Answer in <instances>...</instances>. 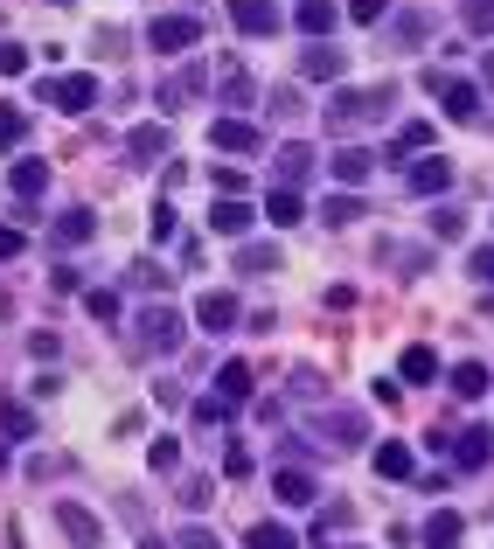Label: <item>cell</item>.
<instances>
[{"label":"cell","instance_id":"1","mask_svg":"<svg viewBox=\"0 0 494 549\" xmlns=\"http://www.w3.org/2000/svg\"><path fill=\"white\" fill-rule=\"evenodd\" d=\"M390 105H397V91H390V84H376V91H348V84H341V91L328 98V133L369 126V119H383Z\"/></svg>","mask_w":494,"mask_h":549},{"label":"cell","instance_id":"2","mask_svg":"<svg viewBox=\"0 0 494 549\" xmlns=\"http://www.w3.org/2000/svg\"><path fill=\"white\" fill-rule=\"evenodd\" d=\"M42 105H56V112H91V105H98V77H91V70H63V77L42 84Z\"/></svg>","mask_w":494,"mask_h":549},{"label":"cell","instance_id":"3","mask_svg":"<svg viewBox=\"0 0 494 549\" xmlns=\"http://www.w3.org/2000/svg\"><path fill=\"white\" fill-rule=\"evenodd\" d=\"M181 334H188V327H181L174 306H147V313H140V348H147V355H174Z\"/></svg>","mask_w":494,"mask_h":549},{"label":"cell","instance_id":"4","mask_svg":"<svg viewBox=\"0 0 494 549\" xmlns=\"http://www.w3.org/2000/svg\"><path fill=\"white\" fill-rule=\"evenodd\" d=\"M147 42H154L161 56H181V49L202 42V21H195V14H161V21L147 28Z\"/></svg>","mask_w":494,"mask_h":549},{"label":"cell","instance_id":"5","mask_svg":"<svg viewBox=\"0 0 494 549\" xmlns=\"http://www.w3.org/2000/svg\"><path fill=\"white\" fill-rule=\"evenodd\" d=\"M432 91H439V105H446L453 126H474V119H481V91H474L467 77H432Z\"/></svg>","mask_w":494,"mask_h":549},{"label":"cell","instance_id":"6","mask_svg":"<svg viewBox=\"0 0 494 549\" xmlns=\"http://www.w3.org/2000/svg\"><path fill=\"white\" fill-rule=\"evenodd\" d=\"M404 188H411V195H446V188H453V160H439V153H418V160L404 167Z\"/></svg>","mask_w":494,"mask_h":549},{"label":"cell","instance_id":"7","mask_svg":"<svg viewBox=\"0 0 494 549\" xmlns=\"http://www.w3.org/2000/svg\"><path fill=\"white\" fill-rule=\"evenodd\" d=\"M230 28H237V35H279L286 14H279L272 0H230Z\"/></svg>","mask_w":494,"mask_h":549},{"label":"cell","instance_id":"8","mask_svg":"<svg viewBox=\"0 0 494 549\" xmlns=\"http://www.w3.org/2000/svg\"><path fill=\"white\" fill-rule=\"evenodd\" d=\"M334 21H341V0H300V7H293V28L314 35V42H328Z\"/></svg>","mask_w":494,"mask_h":549},{"label":"cell","instance_id":"9","mask_svg":"<svg viewBox=\"0 0 494 549\" xmlns=\"http://www.w3.org/2000/svg\"><path fill=\"white\" fill-rule=\"evenodd\" d=\"M209 230L237 244V237L251 230V202H244V195H216V209H209Z\"/></svg>","mask_w":494,"mask_h":549},{"label":"cell","instance_id":"10","mask_svg":"<svg viewBox=\"0 0 494 549\" xmlns=\"http://www.w3.org/2000/svg\"><path fill=\"white\" fill-rule=\"evenodd\" d=\"M56 529H63L77 549H98V515H91V508H77V501H56Z\"/></svg>","mask_w":494,"mask_h":549},{"label":"cell","instance_id":"11","mask_svg":"<svg viewBox=\"0 0 494 549\" xmlns=\"http://www.w3.org/2000/svg\"><path fill=\"white\" fill-rule=\"evenodd\" d=\"M488 459H494V431L474 424V431H460V438H453V466H460V473H481Z\"/></svg>","mask_w":494,"mask_h":549},{"label":"cell","instance_id":"12","mask_svg":"<svg viewBox=\"0 0 494 549\" xmlns=\"http://www.w3.org/2000/svg\"><path fill=\"white\" fill-rule=\"evenodd\" d=\"M341 70H348V56H341L334 42H314V49L300 56V77H314V84H341Z\"/></svg>","mask_w":494,"mask_h":549},{"label":"cell","instance_id":"13","mask_svg":"<svg viewBox=\"0 0 494 549\" xmlns=\"http://www.w3.org/2000/svg\"><path fill=\"white\" fill-rule=\"evenodd\" d=\"M7 188H14L21 202H35V195L49 188V160H35V153H21V160L7 167Z\"/></svg>","mask_w":494,"mask_h":549},{"label":"cell","instance_id":"14","mask_svg":"<svg viewBox=\"0 0 494 549\" xmlns=\"http://www.w3.org/2000/svg\"><path fill=\"white\" fill-rule=\"evenodd\" d=\"M307 174H314V146L307 139H286L279 146V188H300Z\"/></svg>","mask_w":494,"mask_h":549},{"label":"cell","instance_id":"15","mask_svg":"<svg viewBox=\"0 0 494 549\" xmlns=\"http://www.w3.org/2000/svg\"><path fill=\"white\" fill-rule=\"evenodd\" d=\"M195 320H202L209 334H230V327H237V299H230V292H202V299H195Z\"/></svg>","mask_w":494,"mask_h":549},{"label":"cell","instance_id":"16","mask_svg":"<svg viewBox=\"0 0 494 549\" xmlns=\"http://www.w3.org/2000/svg\"><path fill=\"white\" fill-rule=\"evenodd\" d=\"M209 146H216V153H258V126H244V119H216V126H209Z\"/></svg>","mask_w":494,"mask_h":549},{"label":"cell","instance_id":"17","mask_svg":"<svg viewBox=\"0 0 494 549\" xmlns=\"http://www.w3.org/2000/svg\"><path fill=\"white\" fill-rule=\"evenodd\" d=\"M321 438H334V445H362V438H369V417L362 411H321Z\"/></svg>","mask_w":494,"mask_h":549},{"label":"cell","instance_id":"18","mask_svg":"<svg viewBox=\"0 0 494 549\" xmlns=\"http://www.w3.org/2000/svg\"><path fill=\"white\" fill-rule=\"evenodd\" d=\"M272 487H279V501H286V508H307V501H314V473H307V466H279V473H272Z\"/></svg>","mask_w":494,"mask_h":549},{"label":"cell","instance_id":"19","mask_svg":"<svg viewBox=\"0 0 494 549\" xmlns=\"http://www.w3.org/2000/svg\"><path fill=\"white\" fill-rule=\"evenodd\" d=\"M328 174L341 181V188H362V181L376 174V160H369L362 146H341V153H334V167H328Z\"/></svg>","mask_w":494,"mask_h":549},{"label":"cell","instance_id":"20","mask_svg":"<svg viewBox=\"0 0 494 549\" xmlns=\"http://www.w3.org/2000/svg\"><path fill=\"white\" fill-rule=\"evenodd\" d=\"M91 237H98V216H91V209H63V216H56V244H63V251H70V244H91Z\"/></svg>","mask_w":494,"mask_h":549},{"label":"cell","instance_id":"21","mask_svg":"<svg viewBox=\"0 0 494 549\" xmlns=\"http://www.w3.org/2000/svg\"><path fill=\"white\" fill-rule=\"evenodd\" d=\"M376 473H383V480H411V473H418V459H411V445H404V438H390V445H376Z\"/></svg>","mask_w":494,"mask_h":549},{"label":"cell","instance_id":"22","mask_svg":"<svg viewBox=\"0 0 494 549\" xmlns=\"http://www.w3.org/2000/svg\"><path fill=\"white\" fill-rule=\"evenodd\" d=\"M195 91H202V63H188V70H174V77H167V84H161V105H167V112H181Z\"/></svg>","mask_w":494,"mask_h":549},{"label":"cell","instance_id":"23","mask_svg":"<svg viewBox=\"0 0 494 549\" xmlns=\"http://www.w3.org/2000/svg\"><path fill=\"white\" fill-rule=\"evenodd\" d=\"M167 146H174L167 126H140V133H126V160H161Z\"/></svg>","mask_w":494,"mask_h":549},{"label":"cell","instance_id":"24","mask_svg":"<svg viewBox=\"0 0 494 549\" xmlns=\"http://www.w3.org/2000/svg\"><path fill=\"white\" fill-rule=\"evenodd\" d=\"M460 536H467V522H460L453 508H439V515L425 522V549H460Z\"/></svg>","mask_w":494,"mask_h":549},{"label":"cell","instance_id":"25","mask_svg":"<svg viewBox=\"0 0 494 549\" xmlns=\"http://www.w3.org/2000/svg\"><path fill=\"white\" fill-rule=\"evenodd\" d=\"M216 397H223V404H244V397H251V362H223V369H216Z\"/></svg>","mask_w":494,"mask_h":549},{"label":"cell","instance_id":"26","mask_svg":"<svg viewBox=\"0 0 494 549\" xmlns=\"http://www.w3.org/2000/svg\"><path fill=\"white\" fill-rule=\"evenodd\" d=\"M321 223H334V230L362 223V195H355V188H341V195H328V202H321Z\"/></svg>","mask_w":494,"mask_h":549},{"label":"cell","instance_id":"27","mask_svg":"<svg viewBox=\"0 0 494 549\" xmlns=\"http://www.w3.org/2000/svg\"><path fill=\"white\" fill-rule=\"evenodd\" d=\"M453 397H460V404H481V397H488V369H481V362H460V369H453Z\"/></svg>","mask_w":494,"mask_h":549},{"label":"cell","instance_id":"28","mask_svg":"<svg viewBox=\"0 0 494 549\" xmlns=\"http://www.w3.org/2000/svg\"><path fill=\"white\" fill-rule=\"evenodd\" d=\"M244 549H300V543H293L286 522H251V529H244Z\"/></svg>","mask_w":494,"mask_h":549},{"label":"cell","instance_id":"29","mask_svg":"<svg viewBox=\"0 0 494 549\" xmlns=\"http://www.w3.org/2000/svg\"><path fill=\"white\" fill-rule=\"evenodd\" d=\"M425 146H432V126H425V119H404V126H397V139H390V160L425 153Z\"/></svg>","mask_w":494,"mask_h":549},{"label":"cell","instance_id":"30","mask_svg":"<svg viewBox=\"0 0 494 549\" xmlns=\"http://www.w3.org/2000/svg\"><path fill=\"white\" fill-rule=\"evenodd\" d=\"M0 438H35V411L14 404V397H0Z\"/></svg>","mask_w":494,"mask_h":549},{"label":"cell","instance_id":"31","mask_svg":"<svg viewBox=\"0 0 494 549\" xmlns=\"http://www.w3.org/2000/svg\"><path fill=\"white\" fill-rule=\"evenodd\" d=\"M265 216H272V223H300V216H307L300 188H272V195H265Z\"/></svg>","mask_w":494,"mask_h":549},{"label":"cell","instance_id":"32","mask_svg":"<svg viewBox=\"0 0 494 549\" xmlns=\"http://www.w3.org/2000/svg\"><path fill=\"white\" fill-rule=\"evenodd\" d=\"M432 376H439V355H432L425 341H411V348H404V383H432Z\"/></svg>","mask_w":494,"mask_h":549},{"label":"cell","instance_id":"33","mask_svg":"<svg viewBox=\"0 0 494 549\" xmlns=\"http://www.w3.org/2000/svg\"><path fill=\"white\" fill-rule=\"evenodd\" d=\"M216 91H223V105H251V91H258V84L244 77V63H230V70L216 77Z\"/></svg>","mask_w":494,"mask_h":549},{"label":"cell","instance_id":"34","mask_svg":"<svg viewBox=\"0 0 494 549\" xmlns=\"http://www.w3.org/2000/svg\"><path fill=\"white\" fill-rule=\"evenodd\" d=\"M237 272H279V244H237Z\"/></svg>","mask_w":494,"mask_h":549},{"label":"cell","instance_id":"35","mask_svg":"<svg viewBox=\"0 0 494 549\" xmlns=\"http://www.w3.org/2000/svg\"><path fill=\"white\" fill-rule=\"evenodd\" d=\"M28 139V112H14V105H0V153H14Z\"/></svg>","mask_w":494,"mask_h":549},{"label":"cell","instance_id":"36","mask_svg":"<svg viewBox=\"0 0 494 549\" xmlns=\"http://www.w3.org/2000/svg\"><path fill=\"white\" fill-rule=\"evenodd\" d=\"M460 21H467L474 35H494V0H460Z\"/></svg>","mask_w":494,"mask_h":549},{"label":"cell","instance_id":"37","mask_svg":"<svg viewBox=\"0 0 494 549\" xmlns=\"http://www.w3.org/2000/svg\"><path fill=\"white\" fill-rule=\"evenodd\" d=\"M154 473H181V438H154Z\"/></svg>","mask_w":494,"mask_h":549},{"label":"cell","instance_id":"38","mask_svg":"<svg viewBox=\"0 0 494 549\" xmlns=\"http://www.w3.org/2000/svg\"><path fill=\"white\" fill-rule=\"evenodd\" d=\"M84 306H91V320H105V327L119 320V292H112V285H98V292H91Z\"/></svg>","mask_w":494,"mask_h":549},{"label":"cell","instance_id":"39","mask_svg":"<svg viewBox=\"0 0 494 549\" xmlns=\"http://www.w3.org/2000/svg\"><path fill=\"white\" fill-rule=\"evenodd\" d=\"M28 355H35V362L49 369V362L63 355V334H49V327H42V334H28Z\"/></svg>","mask_w":494,"mask_h":549},{"label":"cell","instance_id":"40","mask_svg":"<svg viewBox=\"0 0 494 549\" xmlns=\"http://www.w3.org/2000/svg\"><path fill=\"white\" fill-rule=\"evenodd\" d=\"M126 278H133L140 292H161V285H167V272H161V265H154V258H140V265H133V272H126Z\"/></svg>","mask_w":494,"mask_h":549},{"label":"cell","instance_id":"41","mask_svg":"<svg viewBox=\"0 0 494 549\" xmlns=\"http://www.w3.org/2000/svg\"><path fill=\"white\" fill-rule=\"evenodd\" d=\"M21 251H28V230H21V223H14V230L0 223V265H7V258H21Z\"/></svg>","mask_w":494,"mask_h":549},{"label":"cell","instance_id":"42","mask_svg":"<svg viewBox=\"0 0 494 549\" xmlns=\"http://www.w3.org/2000/svg\"><path fill=\"white\" fill-rule=\"evenodd\" d=\"M383 7H390V0H341L348 21H383Z\"/></svg>","mask_w":494,"mask_h":549},{"label":"cell","instance_id":"43","mask_svg":"<svg viewBox=\"0 0 494 549\" xmlns=\"http://www.w3.org/2000/svg\"><path fill=\"white\" fill-rule=\"evenodd\" d=\"M174 230H181V223H174V202H161V209H154V244H174Z\"/></svg>","mask_w":494,"mask_h":549},{"label":"cell","instance_id":"44","mask_svg":"<svg viewBox=\"0 0 494 549\" xmlns=\"http://www.w3.org/2000/svg\"><path fill=\"white\" fill-rule=\"evenodd\" d=\"M432 237L453 244V237H460V209H439V216H432Z\"/></svg>","mask_w":494,"mask_h":549},{"label":"cell","instance_id":"45","mask_svg":"<svg viewBox=\"0 0 494 549\" xmlns=\"http://www.w3.org/2000/svg\"><path fill=\"white\" fill-rule=\"evenodd\" d=\"M223 473H230V480H251V452L230 445V452H223Z\"/></svg>","mask_w":494,"mask_h":549},{"label":"cell","instance_id":"46","mask_svg":"<svg viewBox=\"0 0 494 549\" xmlns=\"http://www.w3.org/2000/svg\"><path fill=\"white\" fill-rule=\"evenodd\" d=\"M21 70H28V49L7 42V49H0V77H21Z\"/></svg>","mask_w":494,"mask_h":549},{"label":"cell","instance_id":"47","mask_svg":"<svg viewBox=\"0 0 494 549\" xmlns=\"http://www.w3.org/2000/svg\"><path fill=\"white\" fill-rule=\"evenodd\" d=\"M397 42H411V49H418V42H425V14H404V21H397Z\"/></svg>","mask_w":494,"mask_h":549},{"label":"cell","instance_id":"48","mask_svg":"<svg viewBox=\"0 0 494 549\" xmlns=\"http://www.w3.org/2000/svg\"><path fill=\"white\" fill-rule=\"evenodd\" d=\"M272 112H279V119H293V112H307V105H300V91L286 84V91H272Z\"/></svg>","mask_w":494,"mask_h":549},{"label":"cell","instance_id":"49","mask_svg":"<svg viewBox=\"0 0 494 549\" xmlns=\"http://www.w3.org/2000/svg\"><path fill=\"white\" fill-rule=\"evenodd\" d=\"M216 195H244V167H216Z\"/></svg>","mask_w":494,"mask_h":549},{"label":"cell","instance_id":"50","mask_svg":"<svg viewBox=\"0 0 494 549\" xmlns=\"http://www.w3.org/2000/svg\"><path fill=\"white\" fill-rule=\"evenodd\" d=\"M223 411H230L223 397H202V404H195V424H223Z\"/></svg>","mask_w":494,"mask_h":549},{"label":"cell","instance_id":"51","mask_svg":"<svg viewBox=\"0 0 494 549\" xmlns=\"http://www.w3.org/2000/svg\"><path fill=\"white\" fill-rule=\"evenodd\" d=\"M181 549H223V543H216L209 529H188V536H181Z\"/></svg>","mask_w":494,"mask_h":549},{"label":"cell","instance_id":"52","mask_svg":"<svg viewBox=\"0 0 494 549\" xmlns=\"http://www.w3.org/2000/svg\"><path fill=\"white\" fill-rule=\"evenodd\" d=\"M474 278H494V251H481V258H474Z\"/></svg>","mask_w":494,"mask_h":549},{"label":"cell","instance_id":"53","mask_svg":"<svg viewBox=\"0 0 494 549\" xmlns=\"http://www.w3.org/2000/svg\"><path fill=\"white\" fill-rule=\"evenodd\" d=\"M481 77H488V91H494V49H488V63H481Z\"/></svg>","mask_w":494,"mask_h":549},{"label":"cell","instance_id":"54","mask_svg":"<svg viewBox=\"0 0 494 549\" xmlns=\"http://www.w3.org/2000/svg\"><path fill=\"white\" fill-rule=\"evenodd\" d=\"M140 549H167V543H161V536H147V543H140Z\"/></svg>","mask_w":494,"mask_h":549},{"label":"cell","instance_id":"55","mask_svg":"<svg viewBox=\"0 0 494 549\" xmlns=\"http://www.w3.org/2000/svg\"><path fill=\"white\" fill-rule=\"evenodd\" d=\"M56 7H70V0H56Z\"/></svg>","mask_w":494,"mask_h":549}]
</instances>
